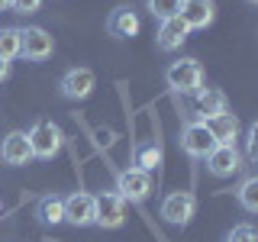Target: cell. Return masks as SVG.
Here are the masks:
<instances>
[{
	"instance_id": "1",
	"label": "cell",
	"mask_w": 258,
	"mask_h": 242,
	"mask_svg": "<svg viewBox=\"0 0 258 242\" xmlns=\"http://www.w3.org/2000/svg\"><path fill=\"white\" fill-rule=\"evenodd\" d=\"M165 84L171 87L174 94H181V97L197 94L200 87H204V65H200L197 58H177V62H171L168 71H165Z\"/></svg>"
},
{
	"instance_id": "2",
	"label": "cell",
	"mask_w": 258,
	"mask_h": 242,
	"mask_svg": "<svg viewBox=\"0 0 258 242\" xmlns=\"http://www.w3.org/2000/svg\"><path fill=\"white\" fill-rule=\"evenodd\" d=\"M26 139H29L32 158H42V161H52L64 145L61 129H58V123H52V119H36V123L29 126Z\"/></svg>"
},
{
	"instance_id": "3",
	"label": "cell",
	"mask_w": 258,
	"mask_h": 242,
	"mask_svg": "<svg viewBox=\"0 0 258 242\" xmlns=\"http://www.w3.org/2000/svg\"><path fill=\"white\" fill-rule=\"evenodd\" d=\"M126 223V200L116 191H103L94 197V226L100 229H119Z\"/></svg>"
},
{
	"instance_id": "4",
	"label": "cell",
	"mask_w": 258,
	"mask_h": 242,
	"mask_svg": "<svg viewBox=\"0 0 258 242\" xmlns=\"http://www.w3.org/2000/svg\"><path fill=\"white\" fill-rule=\"evenodd\" d=\"M161 220L171 223V226H187L194 216H197V197L190 191H171L158 207Z\"/></svg>"
},
{
	"instance_id": "5",
	"label": "cell",
	"mask_w": 258,
	"mask_h": 242,
	"mask_svg": "<svg viewBox=\"0 0 258 242\" xmlns=\"http://www.w3.org/2000/svg\"><path fill=\"white\" fill-rule=\"evenodd\" d=\"M55 52V39L42 26H26L20 29V58L26 62H45Z\"/></svg>"
},
{
	"instance_id": "6",
	"label": "cell",
	"mask_w": 258,
	"mask_h": 242,
	"mask_svg": "<svg viewBox=\"0 0 258 242\" xmlns=\"http://www.w3.org/2000/svg\"><path fill=\"white\" fill-rule=\"evenodd\" d=\"M116 194L123 200H133V204H142L152 194V174L142 171V168H126L116 177Z\"/></svg>"
},
{
	"instance_id": "7",
	"label": "cell",
	"mask_w": 258,
	"mask_h": 242,
	"mask_svg": "<svg viewBox=\"0 0 258 242\" xmlns=\"http://www.w3.org/2000/svg\"><path fill=\"white\" fill-rule=\"evenodd\" d=\"M97 87V75L91 68H71L64 71L61 81H58V91L68 97V100H87Z\"/></svg>"
},
{
	"instance_id": "8",
	"label": "cell",
	"mask_w": 258,
	"mask_h": 242,
	"mask_svg": "<svg viewBox=\"0 0 258 242\" xmlns=\"http://www.w3.org/2000/svg\"><path fill=\"white\" fill-rule=\"evenodd\" d=\"M213 145H216V139L210 136V129L200 123V119L184 123V129H181V149L187 152L190 158H207Z\"/></svg>"
},
{
	"instance_id": "9",
	"label": "cell",
	"mask_w": 258,
	"mask_h": 242,
	"mask_svg": "<svg viewBox=\"0 0 258 242\" xmlns=\"http://www.w3.org/2000/svg\"><path fill=\"white\" fill-rule=\"evenodd\" d=\"M204 161H207V171L213 177H232L242 165H245L236 145H213Z\"/></svg>"
},
{
	"instance_id": "10",
	"label": "cell",
	"mask_w": 258,
	"mask_h": 242,
	"mask_svg": "<svg viewBox=\"0 0 258 242\" xmlns=\"http://www.w3.org/2000/svg\"><path fill=\"white\" fill-rule=\"evenodd\" d=\"M0 161L10 168H20V165L32 161V149H29V139L23 129H13V133L4 136V142H0Z\"/></svg>"
},
{
	"instance_id": "11",
	"label": "cell",
	"mask_w": 258,
	"mask_h": 242,
	"mask_svg": "<svg viewBox=\"0 0 258 242\" xmlns=\"http://www.w3.org/2000/svg\"><path fill=\"white\" fill-rule=\"evenodd\" d=\"M64 223L71 226H94V194L75 191L64 197Z\"/></svg>"
},
{
	"instance_id": "12",
	"label": "cell",
	"mask_w": 258,
	"mask_h": 242,
	"mask_svg": "<svg viewBox=\"0 0 258 242\" xmlns=\"http://www.w3.org/2000/svg\"><path fill=\"white\" fill-rule=\"evenodd\" d=\"M177 16H181V23L190 32L194 29H207L210 23L216 20V4H213V0H184Z\"/></svg>"
},
{
	"instance_id": "13",
	"label": "cell",
	"mask_w": 258,
	"mask_h": 242,
	"mask_svg": "<svg viewBox=\"0 0 258 242\" xmlns=\"http://www.w3.org/2000/svg\"><path fill=\"white\" fill-rule=\"evenodd\" d=\"M194 97V116L200 119V123H207L210 116H216V113L229 110V103H226V94L216 91V87H200Z\"/></svg>"
},
{
	"instance_id": "14",
	"label": "cell",
	"mask_w": 258,
	"mask_h": 242,
	"mask_svg": "<svg viewBox=\"0 0 258 242\" xmlns=\"http://www.w3.org/2000/svg\"><path fill=\"white\" fill-rule=\"evenodd\" d=\"M204 126L210 129V136L216 139V145H236V139H239V116L232 110H223V113H216V116H210Z\"/></svg>"
},
{
	"instance_id": "15",
	"label": "cell",
	"mask_w": 258,
	"mask_h": 242,
	"mask_svg": "<svg viewBox=\"0 0 258 242\" xmlns=\"http://www.w3.org/2000/svg\"><path fill=\"white\" fill-rule=\"evenodd\" d=\"M190 36V29L181 23V16H171V20H161L158 32H155V45L161 52H177L184 45V39Z\"/></svg>"
},
{
	"instance_id": "16",
	"label": "cell",
	"mask_w": 258,
	"mask_h": 242,
	"mask_svg": "<svg viewBox=\"0 0 258 242\" xmlns=\"http://www.w3.org/2000/svg\"><path fill=\"white\" fill-rule=\"evenodd\" d=\"M107 32L116 39H129L139 32V16H136L133 7H116L110 16H107Z\"/></svg>"
},
{
	"instance_id": "17",
	"label": "cell",
	"mask_w": 258,
	"mask_h": 242,
	"mask_svg": "<svg viewBox=\"0 0 258 242\" xmlns=\"http://www.w3.org/2000/svg\"><path fill=\"white\" fill-rule=\"evenodd\" d=\"M36 216H39V223H45V226L64 223V197H58V194H45V197L36 204Z\"/></svg>"
},
{
	"instance_id": "18",
	"label": "cell",
	"mask_w": 258,
	"mask_h": 242,
	"mask_svg": "<svg viewBox=\"0 0 258 242\" xmlns=\"http://www.w3.org/2000/svg\"><path fill=\"white\" fill-rule=\"evenodd\" d=\"M161 158H165V152H161L158 142H142V145H136V152H133V168H142V171L152 174L161 165Z\"/></svg>"
},
{
	"instance_id": "19",
	"label": "cell",
	"mask_w": 258,
	"mask_h": 242,
	"mask_svg": "<svg viewBox=\"0 0 258 242\" xmlns=\"http://www.w3.org/2000/svg\"><path fill=\"white\" fill-rule=\"evenodd\" d=\"M236 200H239V207L245 210V213H255L258 210V177L255 174H248L236 188Z\"/></svg>"
},
{
	"instance_id": "20",
	"label": "cell",
	"mask_w": 258,
	"mask_h": 242,
	"mask_svg": "<svg viewBox=\"0 0 258 242\" xmlns=\"http://www.w3.org/2000/svg\"><path fill=\"white\" fill-rule=\"evenodd\" d=\"M0 58H4V62L20 58V29H16V26H4V29H0Z\"/></svg>"
},
{
	"instance_id": "21",
	"label": "cell",
	"mask_w": 258,
	"mask_h": 242,
	"mask_svg": "<svg viewBox=\"0 0 258 242\" xmlns=\"http://www.w3.org/2000/svg\"><path fill=\"white\" fill-rule=\"evenodd\" d=\"M181 4L184 0H145V7H149V13L155 16V20H171V16L181 13Z\"/></svg>"
},
{
	"instance_id": "22",
	"label": "cell",
	"mask_w": 258,
	"mask_h": 242,
	"mask_svg": "<svg viewBox=\"0 0 258 242\" xmlns=\"http://www.w3.org/2000/svg\"><path fill=\"white\" fill-rule=\"evenodd\" d=\"M226 242H258V232L252 223H239L229 229V236H226Z\"/></svg>"
},
{
	"instance_id": "23",
	"label": "cell",
	"mask_w": 258,
	"mask_h": 242,
	"mask_svg": "<svg viewBox=\"0 0 258 242\" xmlns=\"http://www.w3.org/2000/svg\"><path fill=\"white\" fill-rule=\"evenodd\" d=\"M10 10L20 16H32L42 10V0H10Z\"/></svg>"
},
{
	"instance_id": "24",
	"label": "cell",
	"mask_w": 258,
	"mask_h": 242,
	"mask_svg": "<svg viewBox=\"0 0 258 242\" xmlns=\"http://www.w3.org/2000/svg\"><path fill=\"white\" fill-rule=\"evenodd\" d=\"M245 145H248V161H255V155H258V123L248 126V133H245Z\"/></svg>"
},
{
	"instance_id": "25",
	"label": "cell",
	"mask_w": 258,
	"mask_h": 242,
	"mask_svg": "<svg viewBox=\"0 0 258 242\" xmlns=\"http://www.w3.org/2000/svg\"><path fill=\"white\" fill-rule=\"evenodd\" d=\"M7 78H10V62L0 58V81H7Z\"/></svg>"
},
{
	"instance_id": "26",
	"label": "cell",
	"mask_w": 258,
	"mask_h": 242,
	"mask_svg": "<svg viewBox=\"0 0 258 242\" xmlns=\"http://www.w3.org/2000/svg\"><path fill=\"white\" fill-rule=\"evenodd\" d=\"M0 10H10V0H0Z\"/></svg>"
},
{
	"instance_id": "27",
	"label": "cell",
	"mask_w": 258,
	"mask_h": 242,
	"mask_svg": "<svg viewBox=\"0 0 258 242\" xmlns=\"http://www.w3.org/2000/svg\"><path fill=\"white\" fill-rule=\"evenodd\" d=\"M248 4H258V0H248Z\"/></svg>"
}]
</instances>
